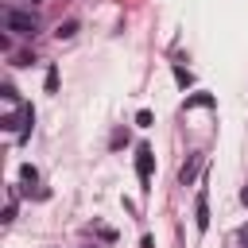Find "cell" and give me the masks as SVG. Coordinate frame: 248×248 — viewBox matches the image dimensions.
Returning <instances> with one entry per match:
<instances>
[{"label": "cell", "mask_w": 248, "mask_h": 248, "mask_svg": "<svg viewBox=\"0 0 248 248\" xmlns=\"http://www.w3.org/2000/svg\"><path fill=\"white\" fill-rule=\"evenodd\" d=\"M19 178H23L27 186H35V182H39V170H35L31 163H23V167H19Z\"/></svg>", "instance_id": "4"}, {"label": "cell", "mask_w": 248, "mask_h": 248, "mask_svg": "<svg viewBox=\"0 0 248 248\" xmlns=\"http://www.w3.org/2000/svg\"><path fill=\"white\" fill-rule=\"evenodd\" d=\"M174 81H178V85H190L194 78H190V70H182V66H174Z\"/></svg>", "instance_id": "7"}, {"label": "cell", "mask_w": 248, "mask_h": 248, "mask_svg": "<svg viewBox=\"0 0 248 248\" xmlns=\"http://www.w3.org/2000/svg\"><path fill=\"white\" fill-rule=\"evenodd\" d=\"M151 120H155V116H151L147 108H140V112H136V124H140V128H151Z\"/></svg>", "instance_id": "8"}, {"label": "cell", "mask_w": 248, "mask_h": 248, "mask_svg": "<svg viewBox=\"0 0 248 248\" xmlns=\"http://www.w3.org/2000/svg\"><path fill=\"white\" fill-rule=\"evenodd\" d=\"M74 31H78V23H74V19H70V23H62V27H58V39H70V35H74Z\"/></svg>", "instance_id": "9"}, {"label": "cell", "mask_w": 248, "mask_h": 248, "mask_svg": "<svg viewBox=\"0 0 248 248\" xmlns=\"http://www.w3.org/2000/svg\"><path fill=\"white\" fill-rule=\"evenodd\" d=\"M198 105H213V97H209V93H194V97H186V108H198Z\"/></svg>", "instance_id": "5"}, {"label": "cell", "mask_w": 248, "mask_h": 248, "mask_svg": "<svg viewBox=\"0 0 248 248\" xmlns=\"http://www.w3.org/2000/svg\"><path fill=\"white\" fill-rule=\"evenodd\" d=\"M240 202H244V205H248V186H244V190H240Z\"/></svg>", "instance_id": "11"}, {"label": "cell", "mask_w": 248, "mask_h": 248, "mask_svg": "<svg viewBox=\"0 0 248 248\" xmlns=\"http://www.w3.org/2000/svg\"><path fill=\"white\" fill-rule=\"evenodd\" d=\"M194 225H198V232L209 229V198H205V190H198V202H194Z\"/></svg>", "instance_id": "3"}, {"label": "cell", "mask_w": 248, "mask_h": 248, "mask_svg": "<svg viewBox=\"0 0 248 248\" xmlns=\"http://www.w3.org/2000/svg\"><path fill=\"white\" fill-rule=\"evenodd\" d=\"M4 23H8V31H16V35H35V31H39V19H35L31 12H23V8H8V12H4Z\"/></svg>", "instance_id": "1"}, {"label": "cell", "mask_w": 248, "mask_h": 248, "mask_svg": "<svg viewBox=\"0 0 248 248\" xmlns=\"http://www.w3.org/2000/svg\"><path fill=\"white\" fill-rule=\"evenodd\" d=\"M151 167H155V155H151V147H136V174H140V186L143 190H151Z\"/></svg>", "instance_id": "2"}, {"label": "cell", "mask_w": 248, "mask_h": 248, "mask_svg": "<svg viewBox=\"0 0 248 248\" xmlns=\"http://www.w3.org/2000/svg\"><path fill=\"white\" fill-rule=\"evenodd\" d=\"M194 174H198V163H186V167H182V174H178V178H182V186H186V182H194Z\"/></svg>", "instance_id": "6"}, {"label": "cell", "mask_w": 248, "mask_h": 248, "mask_svg": "<svg viewBox=\"0 0 248 248\" xmlns=\"http://www.w3.org/2000/svg\"><path fill=\"white\" fill-rule=\"evenodd\" d=\"M58 89V70H46V93Z\"/></svg>", "instance_id": "10"}, {"label": "cell", "mask_w": 248, "mask_h": 248, "mask_svg": "<svg viewBox=\"0 0 248 248\" xmlns=\"http://www.w3.org/2000/svg\"><path fill=\"white\" fill-rule=\"evenodd\" d=\"M240 236H244V244H248V229H244V232H240Z\"/></svg>", "instance_id": "12"}]
</instances>
